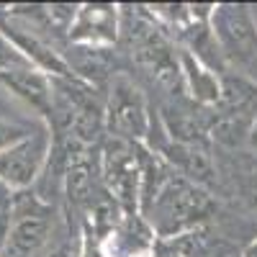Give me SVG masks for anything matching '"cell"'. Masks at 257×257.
I'll list each match as a JSON object with an SVG mask.
<instances>
[{
	"mask_svg": "<svg viewBox=\"0 0 257 257\" xmlns=\"http://www.w3.org/2000/svg\"><path fill=\"white\" fill-rule=\"evenodd\" d=\"M149 257H185V254L175 247V242L157 239V242H155V249H152V254H149Z\"/></svg>",
	"mask_w": 257,
	"mask_h": 257,
	"instance_id": "14",
	"label": "cell"
},
{
	"mask_svg": "<svg viewBox=\"0 0 257 257\" xmlns=\"http://www.w3.org/2000/svg\"><path fill=\"white\" fill-rule=\"evenodd\" d=\"M118 31H121V6L82 3V6H77L67 39L75 47L105 49L118 39Z\"/></svg>",
	"mask_w": 257,
	"mask_h": 257,
	"instance_id": "7",
	"label": "cell"
},
{
	"mask_svg": "<svg viewBox=\"0 0 257 257\" xmlns=\"http://www.w3.org/2000/svg\"><path fill=\"white\" fill-rule=\"evenodd\" d=\"M98 173L105 193L118 203L123 213H139V190H142V165L137 144L111 137L100 149Z\"/></svg>",
	"mask_w": 257,
	"mask_h": 257,
	"instance_id": "5",
	"label": "cell"
},
{
	"mask_svg": "<svg viewBox=\"0 0 257 257\" xmlns=\"http://www.w3.org/2000/svg\"><path fill=\"white\" fill-rule=\"evenodd\" d=\"M6 18H8V8H3V6H0V29H3Z\"/></svg>",
	"mask_w": 257,
	"mask_h": 257,
	"instance_id": "17",
	"label": "cell"
},
{
	"mask_svg": "<svg viewBox=\"0 0 257 257\" xmlns=\"http://www.w3.org/2000/svg\"><path fill=\"white\" fill-rule=\"evenodd\" d=\"M155 116L149 111L147 95L126 72L113 75L108 100H105V126L111 137L126 139L132 144H147L152 134Z\"/></svg>",
	"mask_w": 257,
	"mask_h": 257,
	"instance_id": "4",
	"label": "cell"
},
{
	"mask_svg": "<svg viewBox=\"0 0 257 257\" xmlns=\"http://www.w3.org/2000/svg\"><path fill=\"white\" fill-rule=\"evenodd\" d=\"M178 64H180V80L193 100L201 105L221 103V75H216L208 64H203L185 47L178 49Z\"/></svg>",
	"mask_w": 257,
	"mask_h": 257,
	"instance_id": "10",
	"label": "cell"
},
{
	"mask_svg": "<svg viewBox=\"0 0 257 257\" xmlns=\"http://www.w3.org/2000/svg\"><path fill=\"white\" fill-rule=\"evenodd\" d=\"M11 226H13V216H11V193L6 188H0V257H6V247H8V237H11Z\"/></svg>",
	"mask_w": 257,
	"mask_h": 257,
	"instance_id": "13",
	"label": "cell"
},
{
	"mask_svg": "<svg viewBox=\"0 0 257 257\" xmlns=\"http://www.w3.org/2000/svg\"><path fill=\"white\" fill-rule=\"evenodd\" d=\"M213 211L211 196L183 175H173L149 203L142 216L149 221L157 239H178L196 231Z\"/></svg>",
	"mask_w": 257,
	"mask_h": 257,
	"instance_id": "1",
	"label": "cell"
},
{
	"mask_svg": "<svg viewBox=\"0 0 257 257\" xmlns=\"http://www.w3.org/2000/svg\"><path fill=\"white\" fill-rule=\"evenodd\" d=\"M0 85L11 90L16 98H21L34 113H39L41 123L54 121V88L52 77L41 70H21L11 75H0Z\"/></svg>",
	"mask_w": 257,
	"mask_h": 257,
	"instance_id": "9",
	"label": "cell"
},
{
	"mask_svg": "<svg viewBox=\"0 0 257 257\" xmlns=\"http://www.w3.org/2000/svg\"><path fill=\"white\" fill-rule=\"evenodd\" d=\"M52 149V126L41 123L26 139L0 152V188H6L8 193L29 190L49 165Z\"/></svg>",
	"mask_w": 257,
	"mask_h": 257,
	"instance_id": "6",
	"label": "cell"
},
{
	"mask_svg": "<svg viewBox=\"0 0 257 257\" xmlns=\"http://www.w3.org/2000/svg\"><path fill=\"white\" fill-rule=\"evenodd\" d=\"M11 237L6 257H34L47 247L54 231V206L44 196L29 190L11 193Z\"/></svg>",
	"mask_w": 257,
	"mask_h": 257,
	"instance_id": "3",
	"label": "cell"
},
{
	"mask_svg": "<svg viewBox=\"0 0 257 257\" xmlns=\"http://www.w3.org/2000/svg\"><path fill=\"white\" fill-rule=\"evenodd\" d=\"M242 257H257V239H252V242L242 249Z\"/></svg>",
	"mask_w": 257,
	"mask_h": 257,
	"instance_id": "16",
	"label": "cell"
},
{
	"mask_svg": "<svg viewBox=\"0 0 257 257\" xmlns=\"http://www.w3.org/2000/svg\"><path fill=\"white\" fill-rule=\"evenodd\" d=\"M155 231L142 213H123L121 221L103 239L105 257H149L155 249Z\"/></svg>",
	"mask_w": 257,
	"mask_h": 257,
	"instance_id": "8",
	"label": "cell"
},
{
	"mask_svg": "<svg viewBox=\"0 0 257 257\" xmlns=\"http://www.w3.org/2000/svg\"><path fill=\"white\" fill-rule=\"evenodd\" d=\"M252 16H254V21H257V6H254V8H252Z\"/></svg>",
	"mask_w": 257,
	"mask_h": 257,
	"instance_id": "18",
	"label": "cell"
},
{
	"mask_svg": "<svg viewBox=\"0 0 257 257\" xmlns=\"http://www.w3.org/2000/svg\"><path fill=\"white\" fill-rule=\"evenodd\" d=\"M29 134H31V128H26L24 123H16L11 118L0 116V152L11 149L13 144H18L21 139H26Z\"/></svg>",
	"mask_w": 257,
	"mask_h": 257,
	"instance_id": "12",
	"label": "cell"
},
{
	"mask_svg": "<svg viewBox=\"0 0 257 257\" xmlns=\"http://www.w3.org/2000/svg\"><path fill=\"white\" fill-rule=\"evenodd\" d=\"M211 31L229 67L257 82V21L249 6H213Z\"/></svg>",
	"mask_w": 257,
	"mask_h": 257,
	"instance_id": "2",
	"label": "cell"
},
{
	"mask_svg": "<svg viewBox=\"0 0 257 257\" xmlns=\"http://www.w3.org/2000/svg\"><path fill=\"white\" fill-rule=\"evenodd\" d=\"M21 70H36V67L6 36V31H0V75H11V72H21Z\"/></svg>",
	"mask_w": 257,
	"mask_h": 257,
	"instance_id": "11",
	"label": "cell"
},
{
	"mask_svg": "<svg viewBox=\"0 0 257 257\" xmlns=\"http://www.w3.org/2000/svg\"><path fill=\"white\" fill-rule=\"evenodd\" d=\"M247 147L252 149V152L257 155V113L252 116L249 121V132H247Z\"/></svg>",
	"mask_w": 257,
	"mask_h": 257,
	"instance_id": "15",
	"label": "cell"
}]
</instances>
